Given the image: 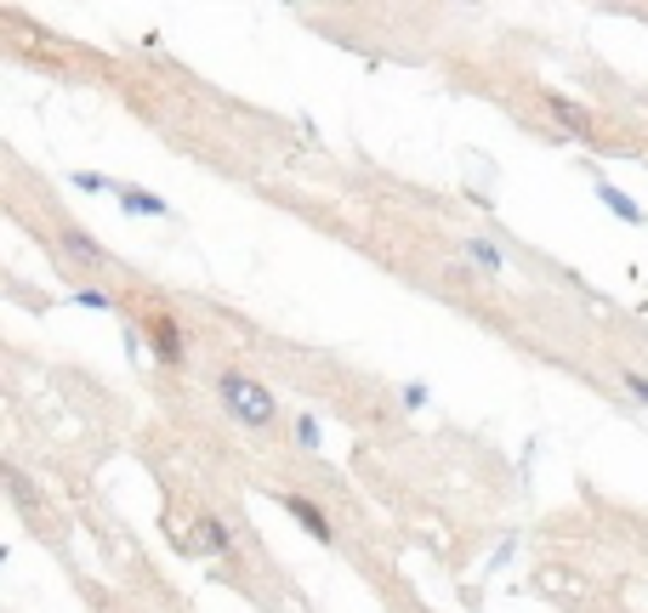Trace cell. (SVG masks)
Segmentation results:
<instances>
[{
	"label": "cell",
	"instance_id": "cell-14",
	"mask_svg": "<svg viewBox=\"0 0 648 613\" xmlns=\"http://www.w3.org/2000/svg\"><path fill=\"white\" fill-rule=\"evenodd\" d=\"M398 403H404V409H421V403H427V387H421V381H409V387L398 392Z\"/></svg>",
	"mask_w": 648,
	"mask_h": 613
},
{
	"label": "cell",
	"instance_id": "cell-9",
	"mask_svg": "<svg viewBox=\"0 0 648 613\" xmlns=\"http://www.w3.org/2000/svg\"><path fill=\"white\" fill-rule=\"evenodd\" d=\"M546 109H552V114H563V125H569V131H580V136L592 131V114L580 109V102H569V97H546Z\"/></svg>",
	"mask_w": 648,
	"mask_h": 613
},
{
	"label": "cell",
	"instance_id": "cell-4",
	"mask_svg": "<svg viewBox=\"0 0 648 613\" xmlns=\"http://www.w3.org/2000/svg\"><path fill=\"white\" fill-rule=\"evenodd\" d=\"M183 551H217V557H233V528L222 517H199L194 534L183 539Z\"/></svg>",
	"mask_w": 648,
	"mask_h": 613
},
{
	"label": "cell",
	"instance_id": "cell-13",
	"mask_svg": "<svg viewBox=\"0 0 648 613\" xmlns=\"http://www.w3.org/2000/svg\"><path fill=\"white\" fill-rule=\"evenodd\" d=\"M75 188H86V193H109L114 182H109V177H97V170H75Z\"/></svg>",
	"mask_w": 648,
	"mask_h": 613
},
{
	"label": "cell",
	"instance_id": "cell-3",
	"mask_svg": "<svg viewBox=\"0 0 648 613\" xmlns=\"http://www.w3.org/2000/svg\"><path fill=\"white\" fill-rule=\"evenodd\" d=\"M279 505H285L290 517L301 523V534H314L319 545H336V528H330V517H325V511H319L314 500H307V494H279Z\"/></svg>",
	"mask_w": 648,
	"mask_h": 613
},
{
	"label": "cell",
	"instance_id": "cell-10",
	"mask_svg": "<svg viewBox=\"0 0 648 613\" xmlns=\"http://www.w3.org/2000/svg\"><path fill=\"white\" fill-rule=\"evenodd\" d=\"M68 301H75V306H91V313H109V306H114V296H109V290H97V285L75 290V296H68Z\"/></svg>",
	"mask_w": 648,
	"mask_h": 613
},
{
	"label": "cell",
	"instance_id": "cell-12",
	"mask_svg": "<svg viewBox=\"0 0 648 613\" xmlns=\"http://www.w3.org/2000/svg\"><path fill=\"white\" fill-rule=\"evenodd\" d=\"M620 387H626V392H631V398L648 409V375H637V369H620Z\"/></svg>",
	"mask_w": 648,
	"mask_h": 613
},
{
	"label": "cell",
	"instance_id": "cell-2",
	"mask_svg": "<svg viewBox=\"0 0 648 613\" xmlns=\"http://www.w3.org/2000/svg\"><path fill=\"white\" fill-rule=\"evenodd\" d=\"M149 347H154V358H160L165 369H183V364H188L183 330H177V319H171V313H154V319H149Z\"/></svg>",
	"mask_w": 648,
	"mask_h": 613
},
{
	"label": "cell",
	"instance_id": "cell-11",
	"mask_svg": "<svg viewBox=\"0 0 648 613\" xmlns=\"http://www.w3.org/2000/svg\"><path fill=\"white\" fill-rule=\"evenodd\" d=\"M296 449H319V421L314 415H296Z\"/></svg>",
	"mask_w": 648,
	"mask_h": 613
},
{
	"label": "cell",
	"instance_id": "cell-6",
	"mask_svg": "<svg viewBox=\"0 0 648 613\" xmlns=\"http://www.w3.org/2000/svg\"><path fill=\"white\" fill-rule=\"evenodd\" d=\"M120 204L131 216H171V204L160 193H149V188H120Z\"/></svg>",
	"mask_w": 648,
	"mask_h": 613
},
{
	"label": "cell",
	"instance_id": "cell-8",
	"mask_svg": "<svg viewBox=\"0 0 648 613\" xmlns=\"http://www.w3.org/2000/svg\"><path fill=\"white\" fill-rule=\"evenodd\" d=\"M466 256L484 267V272H501V267H506V250L495 245V238H466Z\"/></svg>",
	"mask_w": 648,
	"mask_h": 613
},
{
	"label": "cell",
	"instance_id": "cell-7",
	"mask_svg": "<svg viewBox=\"0 0 648 613\" xmlns=\"http://www.w3.org/2000/svg\"><path fill=\"white\" fill-rule=\"evenodd\" d=\"M597 199H603V204H608V211L620 216V222H637V227H642V211H637V199H626V193L614 188V182H597Z\"/></svg>",
	"mask_w": 648,
	"mask_h": 613
},
{
	"label": "cell",
	"instance_id": "cell-5",
	"mask_svg": "<svg viewBox=\"0 0 648 613\" xmlns=\"http://www.w3.org/2000/svg\"><path fill=\"white\" fill-rule=\"evenodd\" d=\"M57 245H63L68 261H80V267H102V261H109V250H102L86 227H57Z\"/></svg>",
	"mask_w": 648,
	"mask_h": 613
},
{
	"label": "cell",
	"instance_id": "cell-1",
	"mask_svg": "<svg viewBox=\"0 0 648 613\" xmlns=\"http://www.w3.org/2000/svg\"><path fill=\"white\" fill-rule=\"evenodd\" d=\"M217 403L228 409V421L245 426V432H267L273 421H279V398L245 369H222L217 375Z\"/></svg>",
	"mask_w": 648,
	"mask_h": 613
}]
</instances>
